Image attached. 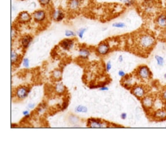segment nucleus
Listing matches in <instances>:
<instances>
[{
	"label": "nucleus",
	"instance_id": "nucleus-1",
	"mask_svg": "<svg viewBox=\"0 0 166 149\" xmlns=\"http://www.w3.org/2000/svg\"><path fill=\"white\" fill-rule=\"evenodd\" d=\"M156 44V39L153 33L147 31H140L133 37L135 51L142 56H148Z\"/></svg>",
	"mask_w": 166,
	"mask_h": 149
},
{
	"label": "nucleus",
	"instance_id": "nucleus-2",
	"mask_svg": "<svg viewBox=\"0 0 166 149\" xmlns=\"http://www.w3.org/2000/svg\"><path fill=\"white\" fill-rule=\"evenodd\" d=\"M156 98L157 97L154 94L148 93L140 100L144 110L149 114V116L154 110V108L156 104Z\"/></svg>",
	"mask_w": 166,
	"mask_h": 149
},
{
	"label": "nucleus",
	"instance_id": "nucleus-3",
	"mask_svg": "<svg viewBox=\"0 0 166 149\" xmlns=\"http://www.w3.org/2000/svg\"><path fill=\"white\" fill-rule=\"evenodd\" d=\"M134 74L138 80L143 82L149 81L153 79V73L146 65H141L138 67Z\"/></svg>",
	"mask_w": 166,
	"mask_h": 149
},
{
	"label": "nucleus",
	"instance_id": "nucleus-4",
	"mask_svg": "<svg viewBox=\"0 0 166 149\" xmlns=\"http://www.w3.org/2000/svg\"><path fill=\"white\" fill-rule=\"evenodd\" d=\"M150 89H151L149 88V86L145 84H136L130 89V91L135 97H136L138 99L141 100L148 94Z\"/></svg>",
	"mask_w": 166,
	"mask_h": 149
},
{
	"label": "nucleus",
	"instance_id": "nucleus-5",
	"mask_svg": "<svg viewBox=\"0 0 166 149\" xmlns=\"http://www.w3.org/2000/svg\"><path fill=\"white\" fill-rule=\"evenodd\" d=\"M111 126L112 123L100 119L92 117L87 121V127L90 128H111Z\"/></svg>",
	"mask_w": 166,
	"mask_h": 149
},
{
	"label": "nucleus",
	"instance_id": "nucleus-6",
	"mask_svg": "<svg viewBox=\"0 0 166 149\" xmlns=\"http://www.w3.org/2000/svg\"><path fill=\"white\" fill-rule=\"evenodd\" d=\"M149 117L152 120L156 122H162L166 120V111L163 108H160L154 110L150 114Z\"/></svg>",
	"mask_w": 166,
	"mask_h": 149
},
{
	"label": "nucleus",
	"instance_id": "nucleus-7",
	"mask_svg": "<svg viewBox=\"0 0 166 149\" xmlns=\"http://www.w3.org/2000/svg\"><path fill=\"white\" fill-rule=\"evenodd\" d=\"M31 92L30 87L27 86H20L16 89L15 97L19 100H22L26 98Z\"/></svg>",
	"mask_w": 166,
	"mask_h": 149
},
{
	"label": "nucleus",
	"instance_id": "nucleus-8",
	"mask_svg": "<svg viewBox=\"0 0 166 149\" xmlns=\"http://www.w3.org/2000/svg\"><path fill=\"white\" fill-rule=\"evenodd\" d=\"M110 46L109 43L107 42H102L96 48V52L98 55L105 56L110 52Z\"/></svg>",
	"mask_w": 166,
	"mask_h": 149
},
{
	"label": "nucleus",
	"instance_id": "nucleus-9",
	"mask_svg": "<svg viewBox=\"0 0 166 149\" xmlns=\"http://www.w3.org/2000/svg\"><path fill=\"white\" fill-rule=\"evenodd\" d=\"M135 78H136L135 74L134 75H126L125 77L123 78V79L121 80V84L124 88L126 89H130L132 88L134 85H135L136 84H137L135 82Z\"/></svg>",
	"mask_w": 166,
	"mask_h": 149
},
{
	"label": "nucleus",
	"instance_id": "nucleus-10",
	"mask_svg": "<svg viewBox=\"0 0 166 149\" xmlns=\"http://www.w3.org/2000/svg\"><path fill=\"white\" fill-rule=\"evenodd\" d=\"M34 21L38 23V24H42V23L44 22L46 19H47V13L43 9H40V10L35 11L32 14Z\"/></svg>",
	"mask_w": 166,
	"mask_h": 149
},
{
	"label": "nucleus",
	"instance_id": "nucleus-11",
	"mask_svg": "<svg viewBox=\"0 0 166 149\" xmlns=\"http://www.w3.org/2000/svg\"><path fill=\"white\" fill-rule=\"evenodd\" d=\"M75 40L71 38H65L59 43V46L64 51H70L75 46Z\"/></svg>",
	"mask_w": 166,
	"mask_h": 149
},
{
	"label": "nucleus",
	"instance_id": "nucleus-12",
	"mask_svg": "<svg viewBox=\"0 0 166 149\" xmlns=\"http://www.w3.org/2000/svg\"><path fill=\"white\" fill-rule=\"evenodd\" d=\"M51 18L55 22H61L65 18V13L60 9H53L51 12Z\"/></svg>",
	"mask_w": 166,
	"mask_h": 149
},
{
	"label": "nucleus",
	"instance_id": "nucleus-13",
	"mask_svg": "<svg viewBox=\"0 0 166 149\" xmlns=\"http://www.w3.org/2000/svg\"><path fill=\"white\" fill-rule=\"evenodd\" d=\"M155 24L159 28L163 29L166 27V12H162L156 16Z\"/></svg>",
	"mask_w": 166,
	"mask_h": 149
},
{
	"label": "nucleus",
	"instance_id": "nucleus-14",
	"mask_svg": "<svg viewBox=\"0 0 166 149\" xmlns=\"http://www.w3.org/2000/svg\"><path fill=\"white\" fill-rule=\"evenodd\" d=\"M33 40V36L29 35V34H26V35L23 36L20 39V45L23 49H27L30 45H31L32 42Z\"/></svg>",
	"mask_w": 166,
	"mask_h": 149
},
{
	"label": "nucleus",
	"instance_id": "nucleus-15",
	"mask_svg": "<svg viewBox=\"0 0 166 149\" xmlns=\"http://www.w3.org/2000/svg\"><path fill=\"white\" fill-rule=\"evenodd\" d=\"M32 16L27 11H22L18 16V21L20 24H27L31 21Z\"/></svg>",
	"mask_w": 166,
	"mask_h": 149
},
{
	"label": "nucleus",
	"instance_id": "nucleus-16",
	"mask_svg": "<svg viewBox=\"0 0 166 149\" xmlns=\"http://www.w3.org/2000/svg\"><path fill=\"white\" fill-rule=\"evenodd\" d=\"M82 0H70L68 2V8L70 11H77L81 5Z\"/></svg>",
	"mask_w": 166,
	"mask_h": 149
},
{
	"label": "nucleus",
	"instance_id": "nucleus-17",
	"mask_svg": "<svg viewBox=\"0 0 166 149\" xmlns=\"http://www.w3.org/2000/svg\"><path fill=\"white\" fill-rule=\"evenodd\" d=\"M91 51L88 48L82 47L80 48L79 51V57L82 60H86L90 56Z\"/></svg>",
	"mask_w": 166,
	"mask_h": 149
},
{
	"label": "nucleus",
	"instance_id": "nucleus-18",
	"mask_svg": "<svg viewBox=\"0 0 166 149\" xmlns=\"http://www.w3.org/2000/svg\"><path fill=\"white\" fill-rule=\"evenodd\" d=\"M55 91L56 92L58 95H63L64 93H66V86L64 85L63 83L61 82H57L54 86Z\"/></svg>",
	"mask_w": 166,
	"mask_h": 149
},
{
	"label": "nucleus",
	"instance_id": "nucleus-19",
	"mask_svg": "<svg viewBox=\"0 0 166 149\" xmlns=\"http://www.w3.org/2000/svg\"><path fill=\"white\" fill-rule=\"evenodd\" d=\"M11 55V64H12V66L17 65V64L20 62V57L19 54H18L15 51H14L13 49H12Z\"/></svg>",
	"mask_w": 166,
	"mask_h": 149
},
{
	"label": "nucleus",
	"instance_id": "nucleus-20",
	"mask_svg": "<svg viewBox=\"0 0 166 149\" xmlns=\"http://www.w3.org/2000/svg\"><path fill=\"white\" fill-rule=\"evenodd\" d=\"M62 73L61 70H57H57H55L53 72H52V78L56 81H61L62 79Z\"/></svg>",
	"mask_w": 166,
	"mask_h": 149
},
{
	"label": "nucleus",
	"instance_id": "nucleus-21",
	"mask_svg": "<svg viewBox=\"0 0 166 149\" xmlns=\"http://www.w3.org/2000/svg\"><path fill=\"white\" fill-rule=\"evenodd\" d=\"M159 98L163 102H166V86H163L158 94Z\"/></svg>",
	"mask_w": 166,
	"mask_h": 149
},
{
	"label": "nucleus",
	"instance_id": "nucleus-22",
	"mask_svg": "<svg viewBox=\"0 0 166 149\" xmlns=\"http://www.w3.org/2000/svg\"><path fill=\"white\" fill-rule=\"evenodd\" d=\"M75 112L76 113H87L88 108L83 105H79L75 108Z\"/></svg>",
	"mask_w": 166,
	"mask_h": 149
},
{
	"label": "nucleus",
	"instance_id": "nucleus-23",
	"mask_svg": "<svg viewBox=\"0 0 166 149\" xmlns=\"http://www.w3.org/2000/svg\"><path fill=\"white\" fill-rule=\"evenodd\" d=\"M68 121L71 124H77L79 122L80 119L79 117L75 115H70L68 117Z\"/></svg>",
	"mask_w": 166,
	"mask_h": 149
},
{
	"label": "nucleus",
	"instance_id": "nucleus-24",
	"mask_svg": "<svg viewBox=\"0 0 166 149\" xmlns=\"http://www.w3.org/2000/svg\"><path fill=\"white\" fill-rule=\"evenodd\" d=\"M154 58L156 59L158 66H160V67H162L163 64H164V59H163V57L159 55H156L154 56Z\"/></svg>",
	"mask_w": 166,
	"mask_h": 149
},
{
	"label": "nucleus",
	"instance_id": "nucleus-25",
	"mask_svg": "<svg viewBox=\"0 0 166 149\" xmlns=\"http://www.w3.org/2000/svg\"><path fill=\"white\" fill-rule=\"evenodd\" d=\"M87 31V28H85V27H82V28H80L78 30L77 32V36H79V38L82 39L83 38V36H84V33H86Z\"/></svg>",
	"mask_w": 166,
	"mask_h": 149
},
{
	"label": "nucleus",
	"instance_id": "nucleus-26",
	"mask_svg": "<svg viewBox=\"0 0 166 149\" xmlns=\"http://www.w3.org/2000/svg\"><path fill=\"white\" fill-rule=\"evenodd\" d=\"M112 27H115V28H119L122 29L126 27V25L123 22H116L112 24Z\"/></svg>",
	"mask_w": 166,
	"mask_h": 149
},
{
	"label": "nucleus",
	"instance_id": "nucleus-27",
	"mask_svg": "<svg viewBox=\"0 0 166 149\" xmlns=\"http://www.w3.org/2000/svg\"><path fill=\"white\" fill-rule=\"evenodd\" d=\"M46 108H47V106H46L45 104H41L40 105V106H39L37 108V112H38V114H41L43 113V112H44L45 111Z\"/></svg>",
	"mask_w": 166,
	"mask_h": 149
},
{
	"label": "nucleus",
	"instance_id": "nucleus-28",
	"mask_svg": "<svg viewBox=\"0 0 166 149\" xmlns=\"http://www.w3.org/2000/svg\"><path fill=\"white\" fill-rule=\"evenodd\" d=\"M65 36L68 38L74 37L76 36V33L74 31H71V30H66L65 31Z\"/></svg>",
	"mask_w": 166,
	"mask_h": 149
},
{
	"label": "nucleus",
	"instance_id": "nucleus-29",
	"mask_svg": "<svg viewBox=\"0 0 166 149\" xmlns=\"http://www.w3.org/2000/svg\"><path fill=\"white\" fill-rule=\"evenodd\" d=\"M123 2L125 5L127 7H131L134 5L136 0H123Z\"/></svg>",
	"mask_w": 166,
	"mask_h": 149
},
{
	"label": "nucleus",
	"instance_id": "nucleus-30",
	"mask_svg": "<svg viewBox=\"0 0 166 149\" xmlns=\"http://www.w3.org/2000/svg\"><path fill=\"white\" fill-rule=\"evenodd\" d=\"M29 60L28 58H24L22 60V66L25 68H28L29 67Z\"/></svg>",
	"mask_w": 166,
	"mask_h": 149
},
{
	"label": "nucleus",
	"instance_id": "nucleus-31",
	"mask_svg": "<svg viewBox=\"0 0 166 149\" xmlns=\"http://www.w3.org/2000/svg\"><path fill=\"white\" fill-rule=\"evenodd\" d=\"M51 0H38L39 3L43 7H47L49 5Z\"/></svg>",
	"mask_w": 166,
	"mask_h": 149
},
{
	"label": "nucleus",
	"instance_id": "nucleus-32",
	"mask_svg": "<svg viewBox=\"0 0 166 149\" xmlns=\"http://www.w3.org/2000/svg\"><path fill=\"white\" fill-rule=\"evenodd\" d=\"M16 36H17V30L13 26H12V28H11V38H12V40H13L14 39V38L16 37Z\"/></svg>",
	"mask_w": 166,
	"mask_h": 149
},
{
	"label": "nucleus",
	"instance_id": "nucleus-33",
	"mask_svg": "<svg viewBox=\"0 0 166 149\" xmlns=\"http://www.w3.org/2000/svg\"><path fill=\"white\" fill-rule=\"evenodd\" d=\"M112 62L110 61H108V62L106 64V66H105V70H106V72H110V70H111L112 69Z\"/></svg>",
	"mask_w": 166,
	"mask_h": 149
},
{
	"label": "nucleus",
	"instance_id": "nucleus-34",
	"mask_svg": "<svg viewBox=\"0 0 166 149\" xmlns=\"http://www.w3.org/2000/svg\"><path fill=\"white\" fill-rule=\"evenodd\" d=\"M23 114V116H24L25 118H29L30 116H31V114H30V112L29 110H25L23 111L22 112Z\"/></svg>",
	"mask_w": 166,
	"mask_h": 149
},
{
	"label": "nucleus",
	"instance_id": "nucleus-35",
	"mask_svg": "<svg viewBox=\"0 0 166 149\" xmlns=\"http://www.w3.org/2000/svg\"><path fill=\"white\" fill-rule=\"evenodd\" d=\"M99 90L103 91H107L109 90V88H108L107 86L103 85V86H102L101 87H100L99 88Z\"/></svg>",
	"mask_w": 166,
	"mask_h": 149
},
{
	"label": "nucleus",
	"instance_id": "nucleus-36",
	"mask_svg": "<svg viewBox=\"0 0 166 149\" xmlns=\"http://www.w3.org/2000/svg\"><path fill=\"white\" fill-rule=\"evenodd\" d=\"M118 75L119 77H121L122 78H123L125 77L126 75V74L125 73V72H124V71L123 70H119V72H118Z\"/></svg>",
	"mask_w": 166,
	"mask_h": 149
},
{
	"label": "nucleus",
	"instance_id": "nucleus-37",
	"mask_svg": "<svg viewBox=\"0 0 166 149\" xmlns=\"http://www.w3.org/2000/svg\"><path fill=\"white\" fill-rule=\"evenodd\" d=\"M36 106V104L34 103H30L28 104V108L30 110H33Z\"/></svg>",
	"mask_w": 166,
	"mask_h": 149
},
{
	"label": "nucleus",
	"instance_id": "nucleus-38",
	"mask_svg": "<svg viewBox=\"0 0 166 149\" xmlns=\"http://www.w3.org/2000/svg\"><path fill=\"white\" fill-rule=\"evenodd\" d=\"M120 117L123 120H125V119H126V117H127V114L126 113H122L120 115Z\"/></svg>",
	"mask_w": 166,
	"mask_h": 149
},
{
	"label": "nucleus",
	"instance_id": "nucleus-39",
	"mask_svg": "<svg viewBox=\"0 0 166 149\" xmlns=\"http://www.w3.org/2000/svg\"><path fill=\"white\" fill-rule=\"evenodd\" d=\"M68 106V102H64L63 103V105H62V110H64V109H66V107Z\"/></svg>",
	"mask_w": 166,
	"mask_h": 149
},
{
	"label": "nucleus",
	"instance_id": "nucleus-40",
	"mask_svg": "<svg viewBox=\"0 0 166 149\" xmlns=\"http://www.w3.org/2000/svg\"><path fill=\"white\" fill-rule=\"evenodd\" d=\"M118 60L120 62H122L123 61V57L122 55H120L119 56V58H118Z\"/></svg>",
	"mask_w": 166,
	"mask_h": 149
},
{
	"label": "nucleus",
	"instance_id": "nucleus-41",
	"mask_svg": "<svg viewBox=\"0 0 166 149\" xmlns=\"http://www.w3.org/2000/svg\"><path fill=\"white\" fill-rule=\"evenodd\" d=\"M163 108L165 110V111H166V102H163Z\"/></svg>",
	"mask_w": 166,
	"mask_h": 149
},
{
	"label": "nucleus",
	"instance_id": "nucleus-42",
	"mask_svg": "<svg viewBox=\"0 0 166 149\" xmlns=\"http://www.w3.org/2000/svg\"><path fill=\"white\" fill-rule=\"evenodd\" d=\"M163 78H164L165 79H166V73H164V75H163Z\"/></svg>",
	"mask_w": 166,
	"mask_h": 149
},
{
	"label": "nucleus",
	"instance_id": "nucleus-43",
	"mask_svg": "<svg viewBox=\"0 0 166 149\" xmlns=\"http://www.w3.org/2000/svg\"><path fill=\"white\" fill-rule=\"evenodd\" d=\"M119 1H121V2H123V0H119Z\"/></svg>",
	"mask_w": 166,
	"mask_h": 149
},
{
	"label": "nucleus",
	"instance_id": "nucleus-44",
	"mask_svg": "<svg viewBox=\"0 0 166 149\" xmlns=\"http://www.w3.org/2000/svg\"><path fill=\"white\" fill-rule=\"evenodd\" d=\"M165 7H166V2H165Z\"/></svg>",
	"mask_w": 166,
	"mask_h": 149
}]
</instances>
